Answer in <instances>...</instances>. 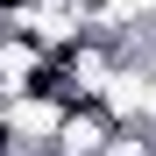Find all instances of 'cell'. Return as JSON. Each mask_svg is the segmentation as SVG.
<instances>
[{
    "label": "cell",
    "mask_w": 156,
    "mask_h": 156,
    "mask_svg": "<svg viewBox=\"0 0 156 156\" xmlns=\"http://www.w3.org/2000/svg\"><path fill=\"white\" fill-rule=\"evenodd\" d=\"M107 135H114V121L99 114V99H78V107L57 121V135H50L43 156H99V149H107Z\"/></svg>",
    "instance_id": "6da1fadb"
},
{
    "label": "cell",
    "mask_w": 156,
    "mask_h": 156,
    "mask_svg": "<svg viewBox=\"0 0 156 156\" xmlns=\"http://www.w3.org/2000/svg\"><path fill=\"white\" fill-rule=\"evenodd\" d=\"M99 156H156V121H135V128H114Z\"/></svg>",
    "instance_id": "7a4b0ae2"
}]
</instances>
